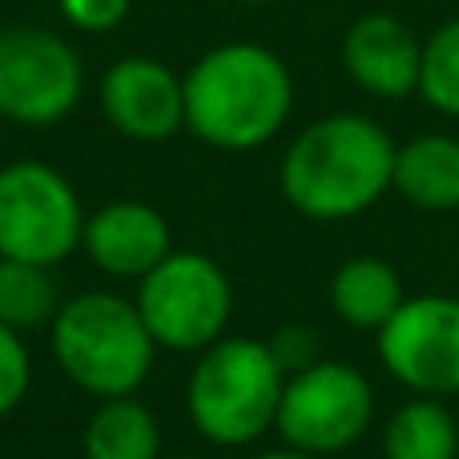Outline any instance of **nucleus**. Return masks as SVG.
<instances>
[{"label":"nucleus","instance_id":"f257e3e1","mask_svg":"<svg viewBox=\"0 0 459 459\" xmlns=\"http://www.w3.org/2000/svg\"><path fill=\"white\" fill-rule=\"evenodd\" d=\"M395 137L367 113H326L282 153L278 186L294 214L351 222L375 210L395 182Z\"/></svg>","mask_w":459,"mask_h":459},{"label":"nucleus","instance_id":"f03ea898","mask_svg":"<svg viewBox=\"0 0 459 459\" xmlns=\"http://www.w3.org/2000/svg\"><path fill=\"white\" fill-rule=\"evenodd\" d=\"M186 129L210 150L250 153L282 134L294 109V77L266 45L230 40L202 53L182 77Z\"/></svg>","mask_w":459,"mask_h":459},{"label":"nucleus","instance_id":"7ed1b4c3","mask_svg":"<svg viewBox=\"0 0 459 459\" xmlns=\"http://www.w3.org/2000/svg\"><path fill=\"white\" fill-rule=\"evenodd\" d=\"M48 351L65 379L93 399L137 395L158 359V342L145 331L137 302L113 290L65 299L48 323Z\"/></svg>","mask_w":459,"mask_h":459},{"label":"nucleus","instance_id":"20e7f679","mask_svg":"<svg viewBox=\"0 0 459 459\" xmlns=\"http://www.w3.org/2000/svg\"><path fill=\"white\" fill-rule=\"evenodd\" d=\"M286 371L266 339L222 334L186 375V415L214 447H250L274 431Z\"/></svg>","mask_w":459,"mask_h":459},{"label":"nucleus","instance_id":"39448f33","mask_svg":"<svg viewBox=\"0 0 459 459\" xmlns=\"http://www.w3.org/2000/svg\"><path fill=\"white\" fill-rule=\"evenodd\" d=\"M137 315L153 334L158 351L198 355L214 347L234 318V282L202 250H169L137 282Z\"/></svg>","mask_w":459,"mask_h":459},{"label":"nucleus","instance_id":"423d86ee","mask_svg":"<svg viewBox=\"0 0 459 459\" xmlns=\"http://www.w3.org/2000/svg\"><path fill=\"white\" fill-rule=\"evenodd\" d=\"M85 206L73 182L48 161H8L0 166V258L61 266L81 250Z\"/></svg>","mask_w":459,"mask_h":459},{"label":"nucleus","instance_id":"0eeeda50","mask_svg":"<svg viewBox=\"0 0 459 459\" xmlns=\"http://www.w3.org/2000/svg\"><path fill=\"white\" fill-rule=\"evenodd\" d=\"M375 423V387L355 363L318 359L286 375L274 431L282 444L318 459L355 447Z\"/></svg>","mask_w":459,"mask_h":459},{"label":"nucleus","instance_id":"6e6552de","mask_svg":"<svg viewBox=\"0 0 459 459\" xmlns=\"http://www.w3.org/2000/svg\"><path fill=\"white\" fill-rule=\"evenodd\" d=\"M85 93V69L65 37L32 24L0 29V117L45 129L65 121Z\"/></svg>","mask_w":459,"mask_h":459},{"label":"nucleus","instance_id":"1a4fd4ad","mask_svg":"<svg viewBox=\"0 0 459 459\" xmlns=\"http://www.w3.org/2000/svg\"><path fill=\"white\" fill-rule=\"evenodd\" d=\"M383 371L411 395H459V299L455 294H407L403 307L375 334Z\"/></svg>","mask_w":459,"mask_h":459},{"label":"nucleus","instance_id":"9d476101","mask_svg":"<svg viewBox=\"0 0 459 459\" xmlns=\"http://www.w3.org/2000/svg\"><path fill=\"white\" fill-rule=\"evenodd\" d=\"M101 113L129 142H169L186 129V89L169 65L153 56H126L101 77Z\"/></svg>","mask_w":459,"mask_h":459},{"label":"nucleus","instance_id":"9b49d317","mask_svg":"<svg viewBox=\"0 0 459 459\" xmlns=\"http://www.w3.org/2000/svg\"><path fill=\"white\" fill-rule=\"evenodd\" d=\"M423 40L395 13H363L342 32V69L363 93L403 101L420 93Z\"/></svg>","mask_w":459,"mask_h":459},{"label":"nucleus","instance_id":"f8f14e48","mask_svg":"<svg viewBox=\"0 0 459 459\" xmlns=\"http://www.w3.org/2000/svg\"><path fill=\"white\" fill-rule=\"evenodd\" d=\"M81 250L101 274L121 278V282H142L174 250V234L150 202L121 198L105 202L101 210L85 218Z\"/></svg>","mask_w":459,"mask_h":459},{"label":"nucleus","instance_id":"ddd939ff","mask_svg":"<svg viewBox=\"0 0 459 459\" xmlns=\"http://www.w3.org/2000/svg\"><path fill=\"white\" fill-rule=\"evenodd\" d=\"M326 299H331V310L339 315V323L379 334L387 326V318L403 307L407 286L387 258H379V254H351L331 274Z\"/></svg>","mask_w":459,"mask_h":459},{"label":"nucleus","instance_id":"4468645a","mask_svg":"<svg viewBox=\"0 0 459 459\" xmlns=\"http://www.w3.org/2000/svg\"><path fill=\"white\" fill-rule=\"evenodd\" d=\"M391 190L423 214L459 210V137L420 134L399 145Z\"/></svg>","mask_w":459,"mask_h":459},{"label":"nucleus","instance_id":"2eb2a0df","mask_svg":"<svg viewBox=\"0 0 459 459\" xmlns=\"http://www.w3.org/2000/svg\"><path fill=\"white\" fill-rule=\"evenodd\" d=\"M81 459H161V423L137 395L101 399L81 431Z\"/></svg>","mask_w":459,"mask_h":459},{"label":"nucleus","instance_id":"dca6fc26","mask_svg":"<svg viewBox=\"0 0 459 459\" xmlns=\"http://www.w3.org/2000/svg\"><path fill=\"white\" fill-rule=\"evenodd\" d=\"M379 452L383 459H459V415L447 399L411 395L387 415Z\"/></svg>","mask_w":459,"mask_h":459},{"label":"nucleus","instance_id":"f3484780","mask_svg":"<svg viewBox=\"0 0 459 459\" xmlns=\"http://www.w3.org/2000/svg\"><path fill=\"white\" fill-rule=\"evenodd\" d=\"M61 290L48 266H32V262L0 258V323L13 331L29 334L37 326H48L53 315L61 310Z\"/></svg>","mask_w":459,"mask_h":459},{"label":"nucleus","instance_id":"a211bd4d","mask_svg":"<svg viewBox=\"0 0 459 459\" xmlns=\"http://www.w3.org/2000/svg\"><path fill=\"white\" fill-rule=\"evenodd\" d=\"M420 97L436 113L459 121V16H447L431 37H423Z\"/></svg>","mask_w":459,"mask_h":459},{"label":"nucleus","instance_id":"6ab92c4d","mask_svg":"<svg viewBox=\"0 0 459 459\" xmlns=\"http://www.w3.org/2000/svg\"><path fill=\"white\" fill-rule=\"evenodd\" d=\"M32 387V355L21 331L0 323V420L13 415L29 399Z\"/></svg>","mask_w":459,"mask_h":459},{"label":"nucleus","instance_id":"aec40b11","mask_svg":"<svg viewBox=\"0 0 459 459\" xmlns=\"http://www.w3.org/2000/svg\"><path fill=\"white\" fill-rule=\"evenodd\" d=\"M266 342H270V351H274L278 367H282L286 375H294V371H302V367H310V363H318V359H323L318 334L310 331V326H302V323L278 326Z\"/></svg>","mask_w":459,"mask_h":459},{"label":"nucleus","instance_id":"412c9836","mask_svg":"<svg viewBox=\"0 0 459 459\" xmlns=\"http://www.w3.org/2000/svg\"><path fill=\"white\" fill-rule=\"evenodd\" d=\"M56 8L81 32H109L129 16V0H56Z\"/></svg>","mask_w":459,"mask_h":459},{"label":"nucleus","instance_id":"4be33fe9","mask_svg":"<svg viewBox=\"0 0 459 459\" xmlns=\"http://www.w3.org/2000/svg\"><path fill=\"white\" fill-rule=\"evenodd\" d=\"M250 459H318V455L299 452V447H290V444H278V447H262V452H254Z\"/></svg>","mask_w":459,"mask_h":459},{"label":"nucleus","instance_id":"5701e85b","mask_svg":"<svg viewBox=\"0 0 459 459\" xmlns=\"http://www.w3.org/2000/svg\"><path fill=\"white\" fill-rule=\"evenodd\" d=\"M238 4H270V0H238Z\"/></svg>","mask_w":459,"mask_h":459},{"label":"nucleus","instance_id":"b1692460","mask_svg":"<svg viewBox=\"0 0 459 459\" xmlns=\"http://www.w3.org/2000/svg\"><path fill=\"white\" fill-rule=\"evenodd\" d=\"M174 459H198V455H174Z\"/></svg>","mask_w":459,"mask_h":459}]
</instances>
